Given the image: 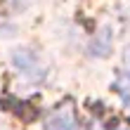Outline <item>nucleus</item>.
Listing matches in <instances>:
<instances>
[{"label": "nucleus", "instance_id": "f257e3e1", "mask_svg": "<svg viewBox=\"0 0 130 130\" xmlns=\"http://www.w3.org/2000/svg\"><path fill=\"white\" fill-rule=\"evenodd\" d=\"M45 130H78V118H76V109L71 102H64L50 113L45 121Z\"/></svg>", "mask_w": 130, "mask_h": 130}, {"label": "nucleus", "instance_id": "f03ea898", "mask_svg": "<svg viewBox=\"0 0 130 130\" xmlns=\"http://www.w3.org/2000/svg\"><path fill=\"white\" fill-rule=\"evenodd\" d=\"M14 64H17L26 76H33V78H40V76H43L40 62H38V57L33 55L31 50H17V52H14Z\"/></svg>", "mask_w": 130, "mask_h": 130}, {"label": "nucleus", "instance_id": "7ed1b4c3", "mask_svg": "<svg viewBox=\"0 0 130 130\" xmlns=\"http://www.w3.org/2000/svg\"><path fill=\"white\" fill-rule=\"evenodd\" d=\"M99 38H102V40H99V43L95 40V45H92V50H95L92 55H97V50H102L99 55H102V57H106V55L111 52V50H109V40H111V33H109V31H104V33L99 36Z\"/></svg>", "mask_w": 130, "mask_h": 130}]
</instances>
